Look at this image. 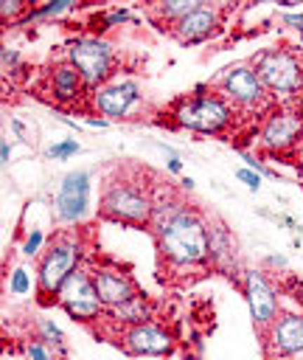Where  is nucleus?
<instances>
[{
	"label": "nucleus",
	"instance_id": "f257e3e1",
	"mask_svg": "<svg viewBox=\"0 0 303 360\" xmlns=\"http://www.w3.org/2000/svg\"><path fill=\"white\" fill-rule=\"evenodd\" d=\"M157 248L171 267H194L210 259V228L194 211L185 208L157 233Z\"/></svg>",
	"mask_w": 303,
	"mask_h": 360
},
{
	"label": "nucleus",
	"instance_id": "f03ea898",
	"mask_svg": "<svg viewBox=\"0 0 303 360\" xmlns=\"http://www.w3.org/2000/svg\"><path fill=\"white\" fill-rule=\"evenodd\" d=\"M152 208H154V200H152L149 188L137 180H112L101 197V214L115 222L149 225Z\"/></svg>",
	"mask_w": 303,
	"mask_h": 360
},
{
	"label": "nucleus",
	"instance_id": "7ed1b4c3",
	"mask_svg": "<svg viewBox=\"0 0 303 360\" xmlns=\"http://www.w3.org/2000/svg\"><path fill=\"white\" fill-rule=\"evenodd\" d=\"M81 262V245L76 239H59L53 242L36 264V292L42 298H56L62 284L79 270Z\"/></svg>",
	"mask_w": 303,
	"mask_h": 360
},
{
	"label": "nucleus",
	"instance_id": "20e7f679",
	"mask_svg": "<svg viewBox=\"0 0 303 360\" xmlns=\"http://www.w3.org/2000/svg\"><path fill=\"white\" fill-rule=\"evenodd\" d=\"M174 121L180 127H185V129L216 135V132H222L233 121V107L219 93H199V96L185 98L174 110Z\"/></svg>",
	"mask_w": 303,
	"mask_h": 360
},
{
	"label": "nucleus",
	"instance_id": "39448f33",
	"mask_svg": "<svg viewBox=\"0 0 303 360\" xmlns=\"http://www.w3.org/2000/svg\"><path fill=\"white\" fill-rule=\"evenodd\" d=\"M67 62L76 65L90 93L104 87L112 76V45L101 37H79L67 45Z\"/></svg>",
	"mask_w": 303,
	"mask_h": 360
},
{
	"label": "nucleus",
	"instance_id": "423d86ee",
	"mask_svg": "<svg viewBox=\"0 0 303 360\" xmlns=\"http://www.w3.org/2000/svg\"><path fill=\"white\" fill-rule=\"evenodd\" d=\"M255 73L261 76L264 87L275 96H295L303 90V65L281 48H269L255 56Z\"/></svg>",
	"mask_w": 303,
	"mask_h": 360
},
{
	"label": "nucleus",
	"instance_id": "0eeeda50",
	"mask_svg": "<svg viewBox=\"0 0 303 360\" xmlns=\"http://www.w3.org/2000/svg\"><path fill=\"white\" fill-rule=\"evenodd\" d=\"M56 301L79 323H93V321H98L104 315V304H101V298L95 292L93 276L87 270H81V267L62 284Z\"/></svg>",
	"mask_w": 303,
	"mask_h": 360
},
{
	"label": "nucleus",
	"instance_id": "6e6552de",
	"mask_svg": "<svg viewBox=\"0 0 303 360\" xmlns=\"http://www.w3.org/2000/svg\"><path fill=\"white\" fill-rule=\"evenodd\" d=\"M90 180L93 177L87 169H76L62 177L53 197V214L62 225H79L90 214V191H93Z\"/></svg>",
	"mask_w": 303,
	"mask_h": 360
},
{
	"label": "nucleus",
	"instance_id": "1a4fd4ad",
	"mask_svg": "<svg viewBox=\"0 0 303 360\" xmlns=\"http://www.w3.org/2000/svg\"><path fill=\"white\" fill-rule=\"evenodd\" d=\"M244 295H247V307H250L252 323L261 332H267L272 326V321L281 315L278 290L269 284V278L261 270H247L244 273Z\"/></svg>",
	"mask_w": 303,
	"mask_h": 360
},
{
	"label": "nucleus",
	"instance_id": "9d476101",
	"mask_svg": "<svg viewBox=\"0 0 303 360\" xmlns=\"http://www.w3.org/2000/svg\"><path fill=\"white\" fill-rule=\"evenodd\" d=\"M222 93L227 101L238 104V107H258L267 101V87L261 82V76L255 73V68L250 65H233L224 70L222 82H219Z\"/></svg>",
	"mask_w": 303,
	"mask_h": 360
},
{
	"label": "nucleus",
	"instance_id": "9b49d317",
	"mask_svg": "<svg viewBox=\"0 0 303 360\" xmlns=\"http://www.w3.org/2000/svg\"><path fill=\"white\" fill-rule=\"evenodd\" d=\"M264 335L275 357H283V360L303 357V315L300 312H281Z\"/></svg>",
	"mask_w": 303,
	"mask_h": 360
},
{
	"label": "nucleus",
	"instance_id": "f8f14e48",
	"mask_svg": "<svg viewBox=\"0 0 303 360\" xmlns=\"http://www.w3.org/2000/svg\"><path fill=\"white\" fill-rule=\"evenodd\" d=\"M137 101H140V87H137V82H129V79L107 82L104 87H98L93 93V107L107 121L109 118H126Z\"/></svg>",
	"mask_w": 303,
	"mask_h": 360
},
{
	"label": "nucleus",
	"instance_id": "ddd939ff",
	"mask_svg": "<svg viewBox=\"0 0 303 360\" xmlns=\"http://www.w3.org/2000/svg\"><path fill=\"white\" fill-rule=\"evenodd\" d=\"M121 340H123V349H126L129 354L163 357V354H171V352H174V335H171L168 329L152 323V321L123 329Z\"/></svg>",
	"mask_w": 303,
	"mask_h": 360
},
{
	"label": "nucleus",
	"instance_id": "4468645a",
	"mask_svg": "<svg viewBox=\"0 0 303 360\" xmlns=\"http://www.w3.org/2000/svg\"><path fill=\"white\" fill-rule=\"evenodd\" d=\"M90 276H93V284H95V292H98L104 309L121 307V304L132 301L135 295H140L135 281L115 267H95V270H90Z\"/></svg>",
	"mask_w": 303,
	"mask_h": 360
},
{
	"label": "nucleus",
	"instance_id": "2eb2a0df",
	"mask_svg": "<svg viewBox=\"0 0 303 360\" xmlns=\"http://www.w3.org/2000/svg\"><path fill=\"white\" fill-rule=\"evenodd\" d=\"M303 135V121L295 112H272L261 127V146L269 152H283L295 146Z\"/></svg>",
	"mask_w": 303,
	"mask_h": 360
},
{
	"label": "nucleus",
	"instance_id": "dca6fc26",
	"mask_svg": "<svg viewBox=\"0 0 303 360\" xmlns=\"http://www.w3.org/2000/svg\"><path fill=\"white\" fill-rule=\"evenodd\" d=\"M216 28H219V8L216 6H208V3H199L188 17H182L177 25H171L174 37L182 45L205 42Z\"/></svg>",
	"mask_w": 303,
	"mask_h": 360
},
{
	"label": "nucleus",
	"instance_id": "f3484780",
	"mask_svg": "<svg viewBox=\"0 0 303 360\" xmlns=\"http://www.w3.org/2000/svg\"><path fill=\"white\" fill-rule=\"evenodd\" d=\"M48 90L50 96L59 101V104H70V101H79L81 93L87 90L81 73L76 70V65H70L67 59L65 62H56L48 73Z\"/></svg>",
	"mask_w": 303,
	"mask_h": 360
},
{
	"label": "nucleus",
	"instance_id": "a211bd4d",
	"mask_svg": "<svg viewBox=\"0 0 303 360\" xmlns=\"http://www.w3.org/2000/svg\"><path fill=\"white\" fill-rule=\"evenodd\" d=\"M104 315H107L112 323H123V326L129 329V326H137V323H149V318H152V304H149L143 295H135L132 301H126V304H121V307L104 309Z\"/></svg>",
	"mask_w": 303,
	"mask_h": 360
},
{
	"label": "nucleus",
	"instance_id": "6ab92c4d",
	"mask_svg": "<svg viewBox=\"0 0 303 360\" xmlns=\"http://www.w3.org/2000/svg\"><path fill=\"white\" fill-rule=\"evenodd\" d=\"M196 6H199L196 0H171V3H157L154 8L160 11V17H163L166 22H174V25H177V22H180L182 17H188Z\"/></svg>",
	"mask_w": 303,
	"mask_h": 360
},
{
	"label": "nucleus",
	"instance_id": "aec40b11",
	"mask_svg": "<svg viewBox=\"0 0 303 360\" xmlns=\"http://www.w3.org/2000/svg\"><path fill=\"white\" fill-rule=\"evenodd\" d=\"M73 8V0H56V3H48V6H39V8H34V11H28L22 20H17V22H28V20H42V17H56V14H62V11H70Z\"/></svg>",
	"mask_w": 303,
	"mask_h": 360
},
{
	"label": "nucleus",
	"instance_id": "412c9836",
	"mask_svg": "<svg viewBox=\"0 0 303 360\" xmlns=\"http://www.w3.org/2000/svg\"><path fill=\"white\" fill-rule=\"evenodd\" d=\"M79 152H81V143L76 138H62V141L48 146V158H53V160H67V158H73Z\"/></svg>",
	"mask_w": 303,
	"mask_h": 360
},
{
	"label": "nucleus",
	"instance_id": "4be33fe9",
	"mask_svg": "<svg viewBox=\"0 0 303 360\" xmlns=\"http://www.w3.org/2000/svg\"><path fill=\"white\" fill-rule=\"evenodd\" d=\"M8 292L11 295H28L31 292V276L25 267H14L8 276Z\"/></svg>",
	"mask_w": 303,
	"mask_h": 360
},
{
	"label": "nucleus",
	"instance_id": "5701e85b",
	"mask_svg": "<svg viewBox=\"0 0 303 360\" xmlns=\"http://www.w3.org/2000/svg\"><path fill=\"white\" fill-rule=\"evenodd\" d=\"M39 332H42V340H45V343H53V346L65 349V332H62L50 318H42V321H39Z\"/></svg>",
	"mask_w": 303,
	"mask_h": 360
},
{
	"label": "nucleus",
	"instance_id": "b1692460",
	"mask_svg": "<svg viewBox=\"0 0 303 360\" xmlns=\"http://www.w3.org/2000/svg\"><path fill=\"white\" fill-rule=\"evenodd\" d=\"M42 242H45V233H42L39 228H34V231L25 236V242H22V256H36V253L42 250Z\"/></svg>",
	"mask_w": 303,
	"mask_h": 360
},
{
	"label": "nucleus",
	"instance_id": "393cba45",
	"mask_svg": "<svg viewBox=\"0 0 303 360\" xmlns=\"http://www.w3.org/2000/svg\"><path fill=\"white\" fill-rule=\"evenodd\" d=\"M25 352H28V360H53V354H50V349H48V343H45L42 338L31 340V343L25 346Z\"/></svg>",
	"mask_w": 303,
	"mask_h": 360
},
{
	"label": "nucleus",
	"instance_id": "a878e982",
	"mask_svg": "<svg viewBox=\"0 0 303 360\" xmlns=\"http://www.w3.org/2000/svg\"><path fill=\"white\" fill-rule=\"evenodd\" d=\"M236 177H238L250 191H258V188H261V174L252 172V169H247V166H238V169H236Z\"/></svg>",
	"mask_w": 303,
	"mask_h": 360
},
{
	"label": "nucleus",
	"instance_id": "bb28decb",
	"mask_svg": "<svg viewBox=\"0 0 303 360\" xmlns=\"http://www.w3.org/2000/svg\"><path fill=\"white\" fill-rule=\"evenodd\" d=\"M22 8H25V3H20V0H6V3L0 6V17H3V20H14Z\"/></svg>",
	"mask_w": 303,
	"mask_h": 360
},
{
	"label": "nucleus",
	"instance_id": "cd10ccee",
	"mask_svg": "<svg viewBox=\"0 0 303 360\" xmlns=\"http://www.w3.org/2000/svg\"><path fill=\"white\" fill-rule=\"evenodd\" d=\"M17 65H20V53L6 45V48H3V70H14Z\"/></svg>",
	"mask_w": 303,
	"mask_h": 360
},
{
	"label": "nucleus",
	"instance_id": "c85d7f7f",
	"mask_svg": "<svg viewBox=\"0 0 303 360\" xmlns=\"http://www.w3.org/2000/svg\"><path fill=\"white\" fill-rule=\"evenodd\" d=\"M283 22H286L289 28L300 31V37H303V11H286V14H283Z\"/></svg>",
	"mask_w": 303,
	"mask_h": 360
},
{
	"label": "nucleus",
	"instance_id": "c756f323",
	"mask_svg": "<svg viewBox=\"0 0 303 360\" xmlns=\"http://www.w3.org/2000/svg\"><path fill=\"white\" fill-rule=\"evenodd\" d=\"M267 264H272V267H286L289 259H286L283 253H272V256H267Z\"/></svg>",
	"mask_w": 303,
	"mask_h": 360
},
{
	"label": "nucleus",
	"instance_id": "7c9ffc66",
	"mask_svg": "<svg viewBox=\"0 0 303 360\" xmlns=\"http://www.w3.org/2000/svg\"><path fill=\"white\" fill-rule=\"evenodd\" d=\"M0 158H3V166H8V158H11V143L8 141L0 143Z\"/></svg>",
	"mask_w": 303,
	"mask_h": 360
},
{
	"label": "nucleus",
	"instance_id": "2f4dec72",
	"mask_svg": "<svg viewBox=\"0 0 303 360\" xmlns=\"http://www.w3.org/2000/svg\"><path fill=\"white\" fill-rule=\"evenodd\" d=\"M87 127H93V129H104V127H109V121H107V118H87Z\"/></svg>",
	"mask_w": 303,
	"mask_h": 360
},
{
	"label": "nucleus",
	"instance_id": "473e14b6",
	"mask_svg": "<svg viewBox=\"0 0 303 360\" xmlns=\"http://www.w3.org/2000/svg\"><path fill=\"white\" fill-rule=\"evenodd\" d=\"M168 172H171V174L182 172V160H180V158H171V160H168Z\"/></svg>",
	"mask_w": 303,
	"mask_h": 360
},
{
	"label": "nucleus",
	"instance_id": "72a5a7b5",
	"mask_svg": "<svg viewBox=\"0 0 303 360\" xmlns=\"http://www.w3.org/2000/svg\"><path fill=\"white\" fill-rule=\"evenodd\" d=\"M180 183H182V188H185V191H194V177H182Z\"/></svg>",
	"mask_w": 303,
	"mask_h": 360
},
{
	"label": "nucleus",
	"instance_id": "f704fd0d",
	"mask_svg": "<svg viewBox=\"0 0 303 360\" xmlns=\"http://www.w3.org/2000/svg\"><path fill=\"white\" fill-rule=\"evenodd\" d=\"M300 360H303V357H300Z\"/></svg>",
	"mask_w": 303,
	"mask_h": 360
}]
</instances>
